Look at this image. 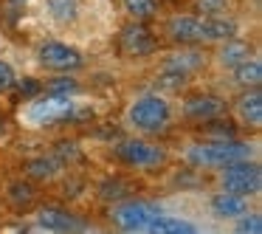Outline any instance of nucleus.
Instances as JSON below:
<instances>
[{"label": "nucleus", "mask_w": 262, "mask_h": 234, "mask_svg": "<svg viewBox=\"0 0 262 234\" xmlns=\"http://www.w3.org/2000/svg\"><path fill=\"white\" fill-rule=\"evenodd\" d=\"M161 34L172 46H203L211 48L217 42L228 40V37L239 34V23L234 14H223V17H200L194 12H178L169 14L161 26Z\"/></svg>", "instance_id": "nucleus-1"}, {"label": "nucleus", "mask_w": 262, "mask_h": 234, "mask_svg": "<svg viewBox=\"0 0 262 234\" xmlns=\"http://www.w3.org/2000/svg\"><path fill=\"white\" fill-rule=\"evenodd\" d=\"M178 110L172 96L161 91H141L127 102L121 110V127L130 136H144V138H161L175 127Z\"/></svg>", "instance_id": "nucleus-2"}, {"label": "nucleus", "mask_w": 262, "mask_h": 234, "mask_svg": "<svg viewBox=\"0 0 262 234\" xmlns=\"http://www.w3.org/2000/svg\"><path fill=\"white\" fill-rule=\"evenodd\" d=\"M82 116H88V110H82V102L76 99V93L40 91V93L26 99V104L20 108V121H23L26 127H31V130L79 121Z\"/></svg>", "instance_id": "nucleus-3"}, {"label": "nucleus", "mask_w": 262, "mask_h": 234, "mask_svg": "<svg viewBox=\"0 0 262 234\" xmlns=\"http://www.w3.org/2000/svg\"><path fill=\"white\" fill-rule=\"evenodd\" d=\"M239 158H256V144L234 136H206L183 147L181 161L192 169H220Z\"/></svg>", "instance_id": "nucleus-4"}, {"label": "nucleus", "mask_w": 262, "mask_h": 234, "mask_svg": "<svg viewBox=\"0 0 262 234\" xmlns=\"http://www.w3.org/2000/svg\"><path fill=\"white\" fill-rule=\"evenodd\" d=\"M110 155H113L116 164L127 166V169H138V172L161 169V166L169 161V153H166V147H161L158 141H152V138L130 136V133L113 144Z\"/></svg>", "instance_id": "nucleus-5"}, {"label": "nucleus", "mask_w": 262, "mask_h": 234, "mask_svg": "<svg viewBox=\"0 0 262 234\" xmlns=\"http://www.w3.org/2000/svg\"><path fill=\"white\" fill-rule=\"evenodd\" d=\"M161 206L152 203V200H144V198H124V200H116L110 203L107 209V220L113 228L124 234H149V226L155 223V217L161 215Z\"/></svg>", "instance_id": "nucleus-6"}, {"label": "nucleus", "mask_w": 262, "mask_h": 234, "mask_svg": "<svg viewBox=\"0 0 262 234\" xmlns=\"http://www.w3.org/2000/svg\"><path fill=\"white\" fill-rule=\"evenodd\" d=\"M217 172V189L223 192L243 195L248 200H256L262 195V166L256 158H239L231 164H223Z\"/></svg>", "instance_id": "nucleus-7"}, {"label": "nucleus", "mask_w": 262, "mask_h": 234, "mask_svg": "<svg viewBox=\"0 0 262 234\" xmlns=\"http://www.w3.org/2000/svg\"><path fill=\"white\" fill-rule=\"evenodd\" d=\"M178 116L189 124H211L217 119H226L228 113V102L226 96L211 91H198V93H186L181 99V104H175Z\"/></svg>", "instance_id": "nucleus-8"}, {"label": "nucleus", "mask_w": 262, "mask_h": 234, "mask_svg": "<svg viewBox=\"0 0 262 234\" xmlns=\"http://www.w3.org/2000/svg\"><path fill=\"white\" fill-rule=\"evenodd\" d=\"M37 65L51 74H76L85 65V54L62 40H42L34 48Z\"/></svg>", "instance_id": "nucleus-9"}, {"label": "nucleus", "mask_w": 262, "mask_h": 234, "mask_svg": "<svg viewBox=\"0 0 262 234\" xmlns=\"http://www.w3.org/2000/svg\"><path fill=\"white\" fill-rule=\"evenodd\" d=\"M228 113L239 130H259L262 127V88H245L228 104Z\"/></svg>", "instance_id": "nucleus-10"}, {"label": "nucleus", "mask_w": 262, "mask_h": 234, "mask_svg": "<svg viewBox=\"0 0 262 234\" xmlns=\"http://www.w3.org/2000/svg\"><path fill=\"white\" fill-rule=\"evenodd\" d=\"M119 51L130 59H144V57H152V54L158 51V40H155V34L147 29V23L130 20L119 34Z\"/></svg>", "instance_id": "nucleus-11"}, {"label": "nucleus", "mask_w": 262, "mask_h": 234, "mask_svg": "<svg viewBox=\"0 0 262 234\" xmlns=\"http://www.w3.org/2000/svg\"><path fill=\"white\" fill-rule=\"evenodd\" d=\"M206 65H209V51L203 46H175L172 51H166L161 57L158 68H169V71H178V74L194 76Z\"/></svg>", "instance_id": "nucleus-12"}, {"label": "nucleus", "mask_w": 262, "mask_h": 234, "mask_svg": "<svg viewBox=\"0 0 262 234\" xmlns=\"http://www.w3.org/2000/svg\"><path fill=\"white\" fill-rule=\"evenodd\" d=\"M256 48L251 46L245 37H228V40L217 42V46H211V54H209V62L214 65L220 74H228L231 68H237L239 62H245L248 57H254Z\"/></svg>", "instance_id": "nucleus-13"}, {"label": "nucleus", "mask_w": 262, "mask_h": 234, "mask_svg": "<svg viewBox=\"0 0 262 234\" xmlns=\"http://www.w3.org/2000/svg\"><path fill=\"white\" fill-rule=\"evenodd\" d=\"M37 226L34 231H54V234H65V231H79L85 228L79 223V217L74 215L71 209L65 206H57V203H46L37 209Z\"/></svg>", "instance_id": "nucleus-14"}, {"label": "nucleus", "mask_w": 262, "mask_h": 234, "mask_svg": "<svg viewBox=\"0 0 262 234\" xmlns=\"http://www.w3.org/2000/svg\"><path fill=\"white\" fill-rule=\"evenodd\" d=\"M206 209H209V215L214 217V220L234 223L237 217H243L245 211L254 209V206H251V200L243 198V195H234V192H223V189H217V192L209 195Z\"/></svg>", "instance_id": "nucleus-15"}, {"label": "nucleus", "mask_w": 262, "mask_h": 234, "mask_svg": "<svg viewBox=\"0 0 262 234\" xmlns=\"http://www.w3.org/2000/svg\"><path fill=\"white\" fill-rule=\"evenodd\" d=\"M85 14V0H42V17L54 29H76Z\"/></svg>", "instance_id": "nucleus-16"}, {"label": "nucleus", "mask_w": 262, "mask_h": 234, "mask_svg": "<svg viewBox=\"0 0 262 234\" xmlns=\"http://www.w3.org/2000/svg\"><path fill=\"white\" fill-rule=\"evenodd\" d=\"M228 85L237 88V91H245V88H262V59L259 54L248 57L245 62H239L237 68L228 71Z\"/></svg>", "instance_id": "nucleus-17"}, {"label": "nucleus", "mask_w": 262, "mask_h": 234, "mask_svg": "<svg viewBox=\"0 0 262 234\" xmlns=\"http://www.w3.org/2000/svg\"><path fill=\"white\" fill-rule=\"evenodd\" d=\"M65 164L57 158V155H37V158L26 161V175L31 181H42V183H51L62 175Z\"/></svg>", "instance_id": "nucleus-18"}, {"label": "nucleus", "mask_w": 262, "mask_h": 234, "mask_svg": "<svg viewBox=\"0 0 262 234\" xmlns=\"http://www.w3.org/2000/svg\"><path fill=\"white\" fill-rule=\"evenodd\" d=\"M119 6L127 20H136V23H149L161 17V0H119Z\"/></svg>", "instance_id": "nucleus-19"}, {"label": "nucleus", "mask_w": 262, "mask_h": 234, "mask_svg": "<svg viewBox=\"0 0 262 234\" xmlns=\"http://www.w3.org/2000/svg\"><path fill=\"white\" fill-rule=\"evenodd\" d=\"M194 231H198V226L192 220L178 217V215H166V211H161L155 217V223L149 226V234H194Z\"/></svg>", "instance_id": "nucleus-20"}, {"label": "nucleus", "mask_w": 262, "mask_h": 234, "mask_svg": "<svg viewBox=\"0 0 262 234\" xmlns=\"http://www.w3.org/2000/svg\"><path fill=\"white\" fill-rule=\"evenodd\" d=\"M37 200V186L31 181H12L6 186V203L12 209H29L31 203Z\"/></svg>", "instance_id": "nucleus-21"}, {"label": "nucleus", "mask_w": 262, "mask_h": 234, "mask_svg": "<svg viewBox=\"0 0 262 234\" xmlns=\"http://www.w3.org/2000/svg\"><path fill=\"white\" fill-rule=\"evenodd\" d=\"M189 82H192V76H186V74H178V71H169V68H158V74H155V91L172 96V93L186 91Z\"/></svg>", "instance_id": "nucleus-22"}, {"label": "nucleus", "mask_w": 262, "mask_h": 234, "mask_svg": "<svg viewBox=\"0 0 262 234\" xmlns=\"http://www.w3.org/2000/svg\"><path fill=\"white\" fill-rule=\"evenodd\" d=\"M192 12L200 17H223L237 12V0H192Z\"/></svg>", "instance_id": "nucleus-23"}, {"label": "nucleus", "mask_w": 262, "mask_h": 234, "mask_svg": "<svg viewBox=\"0 0 262 234\" xmlns=\"http://www.w3.org/2000/svg\"><path fill=\"white\" fill-rule=\"evenodd\" d=\"M130 195H133V186L127 181H121V178H107V181L99 183V198L104 203H116V200H124Z\"/></svg>", "instance_id": "nucleus-24"}, {"label": "nucleus", "mask_w": 262, "mask_h": 234, "mask_svg": "<svg viewBox=\"0 0 262 234\" xmlns=\"http://www.w3.org/2000/svg\"><path fill=\"white\" fill-rule=\"evenodd\" d=\"M228 226L237 234H262V215L256 209H251V211H245L243 217H237L234 223H228Z\"/></svg>", "instance_id": "nucleus-25"}, {"label": "nucleus", "mask_w": 262, "mask_h": 234, "mask_svg": "<svg viewBox=\"0 0 262 234\" xmlns=\"http://www.w3.org/2000/svg\"><path fill=\"white\" fill-rule=\"evenodd\" d=\"M42 91H48V93H79V82L71 74H57L54 79H48L46 85H42Z\"/></svg>", "instance_id": "nucleus-26"}, {"label": "nucleus", "mask_w": 262, "mask_h": 234, "mask_svg": "<svg viewBox=\"0 0 262 234\" xmlns=\"http://www.w3.org/2000/svg\"><path fill=\"white\" fill-rule=\"evenodd\" d=\"M14 82H17V71H14L6 59H0V93L14 91Z\"/></svg>", "instance_id": "nucleus-27"}, {"label": "nucleus", "mask_w": 262, "mask_h": 234, "mask_svg": "<svg viewBox=\"0 0 262 234\" xmlns=\"http://www.w3.org/2000/svg\"><path fill=\"white\" fill-rule=\"evenodd\" d=\"M14 88H17V91L23 93L26 99H29V96H34V93H40V91H42V85H40L37 79H20V76H17V82H14Z\"/></svg>", "instance_id": "nucleus-28"}, {"label": "nucleus", "mask_w": 262, "mask_h": 234, "mask_svg": "<svg viewBox=\"0 0 262 234\" xmlns=\"http://www.w3.org/2000/svg\"><path fill=\"white\" fill-rule=\"evenodd\" d=\"M9 3H12V6H26L29 0H9Z\"/></svg>", "instance_id": "nucleus-29"}]
</instances>
